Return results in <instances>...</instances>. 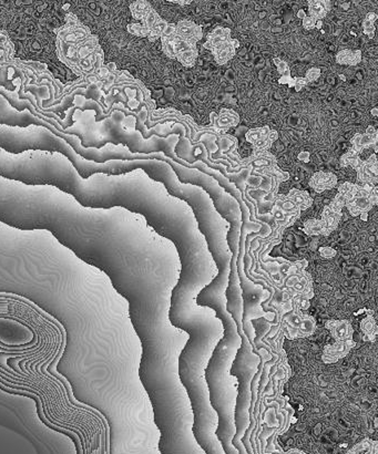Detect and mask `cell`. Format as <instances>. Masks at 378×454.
I'll use <instances>...</instances> for the list:
<instances>
[{
  "instance_id": "cell-45",
  "label": "cell",
  "mask_w": 378,
  "mask_h": 454,
  "mask_svg": "<svg viewBox=\"0 0 378 454\" xmlns=\"http://www.w3.org/2000/svg\"><path fill=\"white\" fill-rule=\"evenodd\" d=\"M359 216H360V220H363L366 222L368 220V213L367 212H363V213H360L359 214Z\"/></svg>"
},
{
  "instance_id": "cell-39",
  "label": "cell",
  "mask_w": 378,
  "mask_h": 454,
  "mask_svg": "<svg viewBox=\"0 0 378 454\" xmlns=\"http://www.w3.org/2000/svg\"><path fill=\"white\" fill-rule=\"evenodd\" d=\"M309 159H310V154L307 153V152H302V153L298 155V160L303 161V162H307Z\"/></svg>"
},
{
  "instance_id": "cell-32",
  "label": "cell",
  "mask_w": 378,
  "mask_h": 454,
  "mask_svg": "<svg viewBox=\"0 0 378 454\" xmlns=\"http://www.w3.org/2000/svg\"><path fill=\"white\" fill-rule=\"evenodd\" d=\"M174 35H176V24L168 22L167 27H165L163 32H162L161 38H162V37H171V36H174Z\"/></svg>"
},
{
  "instance_id": "cell-37",
  "label": "cell",
  "mask_w": 378,
  "mask_h": 454,
  "mask_svg": "<svg viewBox=\"0 0 378 454\" xmlns=\"http://www.w3.org/2000/svg\"><path fill=\"white\" fill-rule=\"evenodd\" d=\"M365 19L368 20L369 22L374 23V22H375L376 20L378 19V16H377L376 12H372V11H371V12H368V14L366 15V18H365Z\"/></svg>"
},
{
  "instance_id": "cell-18",
  "label": "cell",
  "mask_w": 378,
  "mask_h": 454,
  "mask_svg": "<svg viewBox=\"0 0 378 454\" xmlns=\"http://www.w3.org/2000/svg\"><path fill=\"white\" fill-rule=\"evenodd\" d=\"M152 8L151 3L148 1H134L130 3V11L132 17L136 20H141L144 15Z\"/></svg>"
},
{
  "instance_id": "cell-21",
  "label": "cell",
  "mask_w": 378,
  "mask_h": 454,
  "mask_svg": "<svg viewBox=\"0 0 378 454\" xmlns=\"http://www.w3.org/2000/svg\"><path fill=\"white\" fill-rule=\"evenodd\" d=\"M162 18L159 16V14H157V12L153 9V8H151L150 10H149L147 14L144 15V17L141 19V21H142V26L145 27L148 29L149 31L151 30V29L156 26V24L160 21Z\"/></svg>"
},
{
  "instance_id": "cell-47",
  "label": "cell",
  "mask_w": 378,
  "mask_h": 454,
  "mask_svg": "<svg viewBox=\"0 0 378 454\" xmlns=\"http://www.w3.org/2000/svg\"><path fill=\"white\" fill-rule=\"evenodd\" d=\"M288 84H289V88H294V85H295V80H294V78H292V79L289 80V82Z\"/></svg>"
},
{
  "instance_id": "cell-28",
  "label": "cell",
  "mask_w": 378,
  "mask_h": 454,
  "mask_svg": "<svg viewBox=\"0 0 378 454\" xmlns=\"http://www.w3.org/2000/svg\"><path fill=\"white\" fill-rule=\"evenodd\" d=\"M363 28L364 34L367 35L369 39H373L374 36H375V26H374V23L369 22L368 20L365 19L363 21Z\"/></svg>"
},
{
  "instance_id": "cell-12",
  "label": "cell",
  "mask_w": 378,
  "mask_h": 454,
  "mask_svg": "<svg viewBox=\"0 0 378 454\" xmlns=\"http://www.w3.org/2000/svg\"><path fill=\"white\" fill-rule=\"evenodd\" d=\"M309 5V12L310 17L314 18L315 20H322L325 18L327 15V11L331 9V2L330 1H319V0H310L307 2Z\"/></svg>"
},
{
  "instance_id": "cell-5",
  "label": "cell",
  "mask_w": 378,
  "mask_h": 454,
  "mask_svg": "<svg viewBox=\"0 0 378 454\" xmlns=\"http://www.w3.org/2000/svg\"><path fill=\"white\" fill-rule=\"evenodd\" d=\"M56 55L78 77L97 72L105 64L98 37L73 12H67L65 22L55 29Z\"/></svg>"
},
{
  "instance_id": "cell-24",
  "label": "cell",
  "mask_w": 378,
  "mask_h": 454,
  "mask_svg": "<svg viewBox=\"0 0 378 454\" xmlns=\"http://www.w3.org/2000/svg\"><path fill=\"white\" fill-rule=\"evenodd\" d=\"M127 30L128 32H130L131 35L139 37V38H147L149 36V32H150L141 23H129L127 26Z\"/></svg>"
},
{
  "instance_id": "cell-19",
  "label": "cell",
  "mask_w": 378,
  "mask_h": 454,
  "mask_svg": "<svg viewBox=\"0 0 378 454\" xmlns=\"http://www.w3.org/2000/svg\"><path fill=\"white\" fill-rule=\"evenodd\" d=\"M277 138H278L277 132L274 131V130H271L268 132V134L265 136V138H263L262 140H260V141H257L256 143H254L255 150L257 152L267 150V148L271 147L272 143H274L276 141Z\"/></svg>"
},
{
  "instance_id": "cell-50",
  "label": "cell",
  "mask_w": 378,
  "mask_h": 454,
  "mask_svg": "<svg viewBox=\"0 0 378 454\" xmlns=\"http://www.w3.org/2000/svg\"><path fill=\"white\" fill-rule=\"evenodd\" d=\"M339 78H340V79H342L343 81H346V78H345V76H343V74H340Z\"/></svg>"
},
{
  "instance_id": "cell-38",
  "label": "cell",
  "mask_w": 378,
  "mask_h": 454,
  "mask_svg": "<svg viewBox=\"0 0 378 454\" xmlns=\"http://www.w3.org/2000/svg\"><path fill=\"white\" fill-rule=\"evenodd\" d=\"M367 202L372 206H375L378 203V195H369L367 197Z\"/></svg>"
},
{
  "instance_id": "cell-2",
  "label": "cell",
  "mask_w": 378,
  "mask_h": 454,
  "mask_svg": "<svg viewBox=\"0 0 378 454\" xmlns=\"http://www.w3.org/2000/svg\"><path fill=\"white\" fill-rule=\"evenodd\" d=\"M178 251L181 270L171 296V323L189 335L180 357V377L194 415L193 433L206 454H224L217 435L219 414L212 407L206 370L225 336L223 319L214 308L199 303V295L219 275V267L202 244Z\"/></svg>"
},
{
  "instance_id": "cell-16",
  "label": "cell",
  "mask_w": 378,
  "mask_h": 454,
  "mask_svg": "<svg viewBox=\"0 0 378 454\" xmlns=\"http://www.w3.org/2000/svg\"><path fill=\"white\" fill-rule=\"evenodd\" d=\"M348 212L352 216H359L360 213L369 212L373 208V206L368 203L367 199H361V197H355L352 201V203L346 205Z\"/></svg>"
},
{
  "instance_id": "cell-41",
  "label": "cell",
  "mask_w": 378,
  "mask_h": 454,
  "mask_svg": "<svg viewBox=\"0 0 378 454\" xmlns=\"http://www.w3.org/2000/svg\"><path fill=\"white\" fill-rule=\"evenodd\" d=\"M290 79H292V77H290V76H282L281 79H280V83L281 84H288Z\"/></svg>"
},
{
  "instance_id": "cell-25",
  "label": "cell",
  "mask_w": 378,
  "mask_h": 454,
  "mask_svg": "<svg viewBox=\"0 0 378 454\" xmlns=\"http://www.w3.org/2000/svg\"><path fill=\"white\" fill-rule=\"evenodd\" d=\"M330 208L333 210L334 213H342V209L344 206H346V199H345L344 195L342 194H338L336 195L332 202L330 203Z\"/></svg>"
},
{
  "instance_id": "cell-46",
  "label": "cell",
  "mask_w": 378,
  "mask_h": 454,
  "mask_svg": "<svg viewBox=\"0 0 378 454\" xmlns=\"http://www.w3.org/2000/svg\"><path fill=\"white\" fill-rule=\"evenodd\" d=\"M297 17L298 18H302V19H304L306 17V14H305V11L304 10H300L298 11V14H297Z\"/></svg>"
},
{
  "instance_id": "cell-6",
  "label": "cell",
  "mask_w": 378,
  "mask_h": 454,
  "mask_svg": "<svg viewBox=\"0 0 378 454\" xmlns=\"http://www.w3.org/2000/svg\"><path fill=\"white\" fill-rule=\"evenodd\" d=\"M176 35L185 42L197 44L198 41L202 39L203 31L192 20H180L176 24Z\"/></svg>"
},
{
  "instance_id": "cell-35",
  "label": "cell",
  "mask_w": 378,
  "mask_h": 454,
  "mask_svg": "<svg viewBox=\"0 0 378 454\" xmlns=\"http://www.w3.org/2000/svg\"><path fill=\"white\" fill-rule=\"evenodd\" d=\"M361 141H363V134H355L354 136H353V139H352V144H353V146L354 145H361Z\"/></svg>"
},
{
  "instance_id": "cell-29",
  "label": "cell",
  "mask_w": 378,
  "mask_h": 454,
  "mask_svg": "<svg viewBox=\"0 0 378 454\" xmlns=\"http://www.w3.org/2000/svg\"><path fill=\"white\" fill-rule=\"evenodd\" d=\"M276 68H277V71H278V73H281L282 76H290V72H289V64L286 63L285 61L281 60V62L276 65Z\"/></svg>"
},
{
  "instance_id": "cell-31",
  "label": "cell",
  "mask_w": 378,
  "mask_h": 454,
  "mask_svg": "<svg viewBox=\"0 0 378 454\" xmlns=\"http://www.w3.org/2000/svg\"><path fill=\"white\" fill-rule=\"evenodd\" d=\"M294 80H295L294 88L296 91H301L307 83H309L304 77H295Z\"/></svg>"
},
{
  "instance_id": "cell-20",
  "label": "cell",
  "mask_w": 378,
  "mask_h": 454,
  "mask_svg": "<svg viewBox=\"0 0 378 454\" xmlns=\"http://www.w3.org/2000/svg\"><path fill=\"white\" fill-rule=\"evenodd\" d=\"M219 121H220V122H223V121H224V123H225V125H226V123H227V125L236 126V125L239 124V122H240V118H239V114L236 113L235 111L230 110V109H222V110H221V115H220Z\"/></svg>"
},
{
  "instance_id": "cell-26",
  "label": "cell",
  "mask_w": 378,
  "mask_h": 454,
  "mask_svg": "<svg viewBox=\"0 0 378 454\" xmlns=\"http://www.w3.org/2000/svg\"><path fill=\"white\" fill-rule=\"evenodd\" d=\"M358 156H359V154L357 153L356 151L353 150V148H350V150H348L345 154H343L342 158H340V165H342V166H344V167L350 166L351 160L358 158Z\"/></svg>"
},
{
  "instance_id": "cell-36",
  "label": "cell",
  "mask_w": 378,
  "mask_h": 454,
  "mask_svg": "<svg viewBox=\"0 0 378 454\" xmlns=\"http://www.w3.org/2000/svg\"><path fill=\"white\" fill-rule=\"evenodd\" d=\"M140 104V101L136 100V99H129L128 101V105L130 106V109H138Z\"/></svg>"
},
{
  "instance_id": "cell-1",
  "label": "cell",
  "mask_w": 378,
  "mask_h": 454,
  "mask_svg": "<svg viewBox=\"0 0 378 454\" xmlns=\"http://www.w3.org/2000/svg\"><path fill=\"white\" fill-rule=\"evenodd\" d=\"M177 247L165 241L147 268L148 288L142 300L145 370L162 454H206L193 433L194 415L180 377V357L189 335L171 323V296L180 276Z\"/></svg>"
},
{
  "instance_id": "cell-10",
  "label": "cell",
  "mask_w": 378,
  "mask_h": 454,
  "mask_svg": "<svg viewBox=\"0 0 378 454\" xmlns=\"http://www.w3.org/2000/svg\"><path fill=\"white\" fill-rule=\"evenodd\" d=\"M212 53H213L214 59L215 61H217V63L222 65L233 59L236 53V49L233 47V45H232L231 41H227V42L225 43L220 44L218 45V47H215L213 50H212Z\"/></svg>"
},
{
  "instance_id": "cell-42",
  "label": "cell",
  "mask_w": 378,
  "mask_h": 454,
  "mask_svg": "<svg viewBox=\"0 0 378 454\" xmlns=\"http://www.w3.org/2000/svg\"><path fill=\"white\" fill-rule=\"evenodd\" d=\"M377 133V130L375 129V127L374 126H368L367 129H366V133L365 134H367V135H374V134H376Z\"/></svg>"
},
{
  "instance_id": "cell-13",
  "label": "cell",
  "mask_w": 378,
  "mask_h": 454,
  "mask_svg": "<svg viewBox=\"0 0 378 454\" xmlns=\"http://www.w3.org/2000/svg\"><path fill=\"white\" fill-rule=\"evenodd\" d=\"M304 232L309 236H330L331 235L327 232L324 222L316 218H311L304 223Z\"/></svg>"
},
{
  "instance_id": "cell-4",
  "label": "cell",
  "mask_w": 378,
  "mask_h": 454,
  "mask_svg": "<svg viewBox=\"0 0 378 454\" xmlns=\"http://www.w3.org/2000/svg\"><path fill=\"white\" fill-rule=\"evenodd\" d=\"M0 147L15 154L24 151L59 152L71 161L73 166L84 179H88L95 173L120 175L127 171L128 166L127 162L120 160L108 161L105 163L86 160L59 135L47 127L38 125L22 127L0 124Z\"/></svg>"
},
{
  "instance_id": "cell-49",
  "label": "cell",
  "mask_w": 378,
  "mask_h": 454,
  "mask_svg": "<svg viewBox=\"0 0 378 454\" xmlns=\"http://www.w3.org/2000/svg\"><path fill=\"white\" fill-rule=\"evenodd\" d=\"M322 20H317L316 21V24H315V27H316L317 29H321L322 28Z\"/></svg>"
},
{
  "instance_id": "cell-11",
  "label": "cell",
  "mask_w": 378,
  "mask_h": 454,
  "mask_svg": "<svg viewBox=\"0 0 378 454\" xmlns=\"http://www.w3.org/2000/svg\"><path fill=\"white\" fill-rule=\"evenodd\" d=\"M342 216L343 213H334L328 205L324 207L321 220L324 222V224H325L328 233L332 234L337 228L339 222L342 220Z\"/></svg>"
},
{
  "instance_id": "cell-22",
  "label": "cell",
  "mask_w": 378,
  "mask_h": 454,
  "mask_svg": "<svg viewBox=\"0 0 378 454\" xmlns=\"http://www.w3.org/2000/svg\"><path fill=\"white\" fill-rule=\"evenodd\" d=\"M269 130L268 126H263V127H256V129H252L246 133V141L250 143H256L257 141H260L268 134Z\"/></svg>"
},
{
  "instance_id": "cell-40",
  "label": "cell",
  "mask_w": 378,
  "mask_h": 454,
  "mask_svg": "<svg viewBox=\"0 0 378 454\" xmlns=\"http://www.w3.org/2000/svg\"><path fill=\"white\" fill-rule=\"evenodd\" d=\"M170 2H174V3H178V5H182V6L190 5L191 3L190 0H170Z\"/></svg>"
},
{
  "instance_id": "cell-30",
  "label": "cell",
  "mask_w": 378,
  "mask_h": 454,
  "mask_svg": "<svg viewBox=\"0 0 378 454\" xmlns=\"http://www.w3.org/2000/svg\"><path fill=\"white\" fill-rule=\"evenodd\" d=\"M317 20H315L314 18L310 17V16H306V17L303 19V27L307 30H311V29L315 28V24H316Z\"/></svg>"
},
{
  "instance_id": "cell-48",
  "label": "cell",
  "mask_w": 378,
  "mask_h": 454,
  "mask_svg": "<svg viewBox=\"0 0 378 454\" xmlns=\"http://www.w3.org/2000/svg\"><path fill=\"white\" fill-rule=\"evenodd\" d=\"M371 113H372V114L374 115V117H377V115H378V109H376V108H374V109H372V111H371Z\"/></svg>"
},
{
  "instance_id": "cell-8",
  "label": "cell",
  "mask_w": 378,
  "mask_h": 454,
  "mask_svg": "<svg viewBox=\"0 0 378 454\" xmlns=\"http://www.w3.org/2000/svg\"><path fill=\"white\" fill-rule=\"evenodd\" d=\"M16 49L6 30L0 29V70L15 59Z\"/></svg>"
},
{
  "instance_id": "cell-44",
  "label": "cell",
  "mask_w": 378,
  "mask_h": 454,
  "mask_svg": "<svg viewBox=\"0 0 378 454\" xmlns=\"http://www.w3.org/2000/svg\"><path fill=\"white\" fill-rule=\"evenodd\" d=\"M230 41H231V43H232V45H233V47H234L235 49H238V48L240 47V41H239L238 39H234V38H231V40H230Z\"/></svg>"
},
{
  "instance_id": "cell-43",
  "label": "cell",
  "mask_w": 378,
  "mask_h": 454,
  "mask_svg": "<svg viewBox=\"0 0 378 454\" xmlns=\"http://www.w3.org/2000/svg\"><path fill=\"white\" fill-rule=\"evenodd\" d=\"M210 117H211V122H212V124H215V121H219V118H218V114L215 113V112H212L210 114Z\"/></svg>"
},
{
  "instance_id": "cell-34",
  "label": "cell",
  "mask_w": 378,
  "mask_h": 454,
  "mask_svg": "<svg viewBox=\"0 0 378 454\" xmlns=\"http://www.w3.org/2000/svg\"><path fill=\"white\" fill-rule=\"evenodd\" d=\"M361 164H363V161L360 160V158L358 156V158H356V159H353L351 160V162H350V166H352L353 168H355V170L357 171L358 170V168L361 166Z\"/></svg>"
},
{
  "instance_id": "cell-17",
  "label": "cell",
  "mask_w": 378,
  "mask_h": 454,
  "mask_svg": "<svg viewBox=\"0 0 378 454\" xmlns=\"http://www.w3.org/2000/svg\"><path fill=\"white\" fill-rule=\"evenodd\" d=\"M178 37L177 35L171 37H162V50H163L164 55L170 59H177V52H176V43L178 41Z\"/></svg>"
},
{
  "instance_id": "cell-7",
  "label": "cell",
  "mask_w": 378,
  "mask_h": 454,
  "mask_svg": "<svg viewBox=\"0 0 378 454\" xmlns=\"http://www.w3.org/2000/svg\"><path fill=\"white\" fill-rule=\"evenodd\" d=\"M310 186L317 193L334 188L337 184V177L330 172H317L311 177Z\"/></svg>"
},
{
  "instance_id": "cell-3",
  "label": "cell",
  "mask_w": 378,
  "mask_h": 454,
  "mask_svg": "<svg viewBox=\"0 0 378 454\" xmlns=\"http://www.w3.org/2000/svg\"><path fill=\"white\" fill-rule=\"evenodd\" d=\"M0 176L27 185H50L76 199L86 207L126 206L124 174L95 173L84 179L71 161L59 152L24 151L10 153L0 147Z\"/></svg>"
},
{
  "instance_id": "cell-27",
  "label": "cell",
  "mask_w": 378,
  "mask_h": 454,
  "mask_svg": "<svg viewBox=\"0 0 378 454\" xmlns=\"http://www.w3.org/2000/svg\"><path fill=\"white\" fill-rule=\"evenodd\" d=\"M319 77H321V69L313 67L306 72V76L304 78L307 80V82H314L316 81Z\"/></svg>"
},
{
  "instance_id": "cell-14",
  "label": "cell",
  "mask_w": 378,
  "mask_h": 454,
  "mask_svg": "<svg viewBox=\"0 0 378 454\" xmlns=\"http://www.w3.org/2000/svg\"><path fill=\"white\" fill-rule=\"evenodd\" d=\"M361 60V51L355 50L352 51L350 49H343L337 55H336V62L339 64L347 65H356Z\"/></svg>"
},
{
  "instance_id": "cell-15",
  "label": "cell",
  "mask_w": 378,
  "mask_h": 454,
  "mask_svg": "<svg viewBox=\"0 0 378 454\" xmlns=\"http://www.w3.org/2000/svg\"><path fill=\"white\" fill-rule=\"evenodd\" d=\"M198 56H199V51H198L197 45H191V47L185 49V50L178 53L177 59L180 61V63L183 64L184 67L191 68V67H193L195 62H197Z\"/></svg>"
},
{
  "instance_id": "cell-23",
  "label": "cell",
  "mask_w": 378,
  "mask_h": 454,
  "mask_svg": "<svg viewBox=\"0 0 378 454\" xmlns=\"http://www.w3.org/2000/svg\"><path fill=\"white\" fill-rule=\"evenodd\" d=\"M167 24L168 22L165 21V20L161 19L160 21L151 29L150 32H149V36L147 37L148 40L151 41V42H155V41H156L157 39H160L162 32H163L165 27H167Z\"/></svg>"
},
{
  "instance_id": "cell-33",
  "label": "cell",
  "mask_w": 378,
  "mask_h": 454,
  "mask_svg": "<svg viewBox=\"0 0 378 454\" xmlns=\"http://www.w3.org/2000/svg\"><path fill=\"white\" fill-rule=\"evenodd\" d=\"M354 187V183H350V182H345V183L340 184L338 187V194H342V195H345V194L348 193L351 189Z\"/></svg>"
},
{
  "instance_id": "cell-9",
  "label": "cell",
  "mask_w": 378,
  "mask_h": 454,
  "mask_svg": "<svg viewBox=\"0 0 378 454\" xmlns=\"http://www.w3.org/2000/svg\"><path fill=\"white\" fill-rule=\"evenodd\" d=\"M286 200L289 201L295 207L300 210H306L313 204V199L310 197V194L306 191H300L297 188H292L286 195Z\"/></svg>"
}]
</instances>
